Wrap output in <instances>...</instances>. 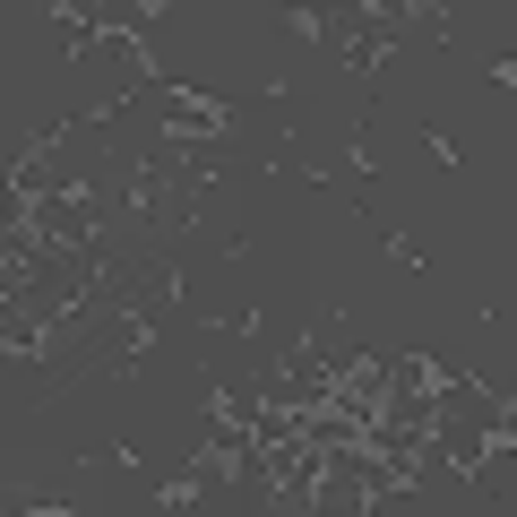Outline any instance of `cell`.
<instances>
[{"label": "cell", "instance_id": "6da1fadb", "mask_svg": "<svg viewBox=\"0 0 517 517\" xmlns=\"http://www.w3.org/2000/svg\"><path fill=\"white\" fill-rule=\"evenodd\" d=\"M276 26H285L293 44H328V35H345V9H311V0H285V9H276Z\"/></svg>", "mask_w": 517, "mask_h": 517}, {"label": "cell", "instance_id": "7a4b0ae2", "mask_svg": "<svg viewBox=\"0 0 517 517\" xmlns=\"http://www.w3.org/2000/svg\"><path fill=\"white\" fill-rule=\"evenodd\" d=\"M423 147H431V164H440V173H457V164H466V156H457V138H440V130H423Z\"/></svg>", "mask_w": 517, "mask_h": 517}]
</instances>
